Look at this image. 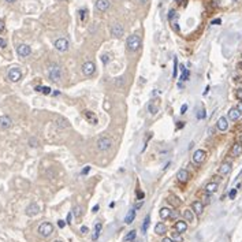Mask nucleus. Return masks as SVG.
<instances>
[{
    "instance_id": "60",
    "label": "nucleus",
    "mask_w": 242,
    "mask_h": 242,
    "mask_svg": "<svg viewBox=\"0 0 242 242\" xmlns=\"http://www.w3.org/2000/svg\"><path fill=\"white\" fill-rule=\"evenodd\" d=\"M55 242H62V241H59V240H58V241H55Z\"/></svg>"
},
{
    "instance_id": "20",
    "label": "nucleus",
    "mask_w": 242,
    "mask_h": 242,
    "mask_svg": "<svg viewBox=\"0 0 242 242\" xmlns=\"http://www.w3.org/2000/svg\"><path fill=\"white\" fill-rule=\"evenodd\" d=\"M134 219H135V209L133 208V209H130V211H129V213L126 215L125 223H126V224H131V223H133Z\"/></svg>"
},
{
    "instance_id": "14",
    "label": "nucleus",
    "mask_w": 242,
    "mask_h": 242,
    "mask_svg": "<svg viewBox=\"0 0 242 242\" xmlns=\"http://www.w3.org/2000/svg\"><path fill=\"white\" fill-rule=\"evenodd\" d=\"M191 211H193L196 215H201L204 212V204L201 203V201H194V203L191 204Z\"/></svg>"
},
{
    "instance_id": "39",
    "label": "nucleus",
    "mask_w": 242,
    "mask_h": 242,
    "mask_svg": "<svg viewBox=\"0 0 242 242\" xmlns=\"http://www.w3.org/2000/svg\"><path fill=\"white\" fill-rule=\"evenodd\" d=\"M235 196H237V189H233V190H231L230 193H228V197H230L231 200H233V198H235Z\"/></svg>"
},
{
    "instance_id": "46",
    "label": "nucleus",
    "mask_w": 242,
    "mask_h": 242,
    "mask_svg": "<svg viewBox=\"0 0 242 242\" xmlns=\"http://www.w3.org/2000/svg\"><path fill=\"white\" fill-rule=\"evenodd\" d=\"M137 197H138V200H142L144 198V193L142 191H137Z\"/></svg>"
},
{
    "instance_id": "12",
    "label": "nucleus",
    "mask_w": 242,
    "mask_h": 242,
    "mask_svg": "<svg viewBox=\"0 0 242 242\" xmlns=\"http://www.w3.org/2000/svg\"><path fill=\"white\" fill-rule=\"evenodd\" d=\"M12 126V119L7 117V115H3L0 117V127L2 129H10Z\"/></svg>"
},
{
    "instance_id": "6",
    "label": "nucleus",
    "mask_w": 242,
    "mask_h": 242,
    "mask_svg": "<svg viewBox=\"0 0 242 242\" xmlns=\"http://www.w3.org/2000/svg\"><path fill=\"white\" fill-rule=\"evenodd\" d=\"M96 71V66L93 62H86L84 63V66H82V73H84L85 75H88V77H90L92 74H95Z\"/></svg>"
},
{
    "instance_id": "18",
    "label": "nucleus",
    "mask_w": 242,
    "mask_h": 242,
    "mask_svg": "<svg viewBox=\"0 0 242 242\" xmlns=\"http://www.w3.org/2000/svg\"><path fill=\"white\" fill-rule=\"evenodd\" d=\"M242 153V144L241 142H237V144L233 145V148H231V155L233 156H240Z\"/></svg>"
},
{
    "instance_id": "10",
    "label": "nucleus",
    "mask_w": 242,
    "mask_h": 242,
    "mask_svg": "<svg viewBox=\"0 0 242 242\" xmlns=\"http://www.w3.org/2000/svg\"><path fill=\"white\" fill-rule=\"evenodd\" d=\"M177 178H178V181H179L181 183H185V182H187V181H189V178H190V174H189V171H187V170L182 168V170L178 171Z\"/></svg>"
},
{
    "instance_id": "45",
    "label": "nucleus",
    "mask_w": 242,
    "mask_h": 242,
    "mask_svg": "<svg viewBox=\"0 0 242 242\" xmlns=\"http://www.w3.org/2000/svg\"><path fill=\"white\" fill-rule=\"evenodd\" d=\"M186 109H187V105L183 104V105H182V108H181V114H185V112H186Z\"/></svg>"
},
{
    "instance_id": "38",
    "label": "nucleus",
    "mask_w": 242,
    "mask_h": 242,
    "mask_svg": "<svg viewBox=\"0 0 242 242\" xmlns=\"http://www.w3.org/2000/svg\"><path fill=\"white\" fill-rule=\"evenodd\" d=\"M88 231H89V228L86 227V226H82L81 228H79V233H81L82 235H85V234H88Z\"/></svg>"
},
{
    "instance_id": "53",
    "label": "nucleus",
    "mask_w": 242,
    "mask_h": 242,
    "mask_svg": "<svg viewBox=\"0 0 242 242\" xmlns=\"http://www.w3.org/2000/svg\"><path fill=\"white\" fill-rule=\"evenodd\" d=\"M92 211H93V212H95V213H96V212H97V211H99V205H95V207H93V209H92Z\"/></svg>"
},
{
    "instance_id": "48",
    "label": "nucleus",
    "mask_w": 242,
    "mask_h": 242,
    "mask_svg": "<svg viewBox=\"0 0 242 242\" xmlns=\"http://www.w3.org/2000/svg\"><path fill=\"white\" fill-rule=\"evenodd\" d=\"M220 19H213V21H212V25H220Z\"/></svg>"
},
{
    "instance_id": "56",
    "label": "nucleus",
    "mask_w": 242,
    "mask_h": 242,
    "mask_svg": "<svg viewBox=\"0 0 242 242\" xmlns=\"http://www.w3.org/2000/svg\"><path fill=\"white\" fill-rule=\"evenodd\" d=\"M140 2H141V3H147L148 0H140Z\"/></svg>"
},
{
    "instance_id": "50",
    "label": "nucleus",
    "mask_w": 242,
    "mask_h": 242,
    "mask_svg": "<svg viewBox=\"0 0 242 242\" xmlns=\"http://www.w3.org/2000/svg\"><path fill=\"white\" fill-rule=\"evenodd\" d=\"M237 109H238V111H240V112H242V100L240 101V104H238V107H237Z\"/></svg>"
},
{
    "instance_id": "35",
    "label": "nucleus",
    "mask_w": 242,
    "mask_h": 242,
    "mask_svg": "<svg viewBox=\"0 0 242 242\" xmlns=\"http://www.w3.org/2000/svg\"><path fill=\"white\" fill-rule=\"evenodd\" d=\"M175 16H177V12H175L174 10H171V11L168 12V21H172V19H174Z\"/></svg>"
},
{
    "instance_id": "16",
    "label": "nucleus",
    "mask_w": 242,
    "mask_h": 242,
    "mask_svg": "<svg viewBox=\"0 0 242 242\" xmlns=\"http://www.w3.org/2000/svg\"><path fill=\"white\" fill-rule=\"evenodd\" d=\"M175 230H177V233H185V231L187 230V224H186V222H183V220H178L177 223H175Z\"/></svg>"
},
{
    "instance_id": "52",
    "label": "nucleus",
    "mask_w": 242,
    "mask_h": 242,
    "mask_svg": "<svg viewBox=\"0 0 242 242\" xmlns=\"http://www.w3.org/2000/svg\"><path fill=\"white\" fill-rule=\"evenodd\" d=\"M141 207H142V203H138V204L134 207V209H138V208H141Z\"/></svg>"
},
{
    "instance_id": "27",
    "label": "nucleus",
    "mask_w": 242,
    "mask_h": 242,
    "mask_svg": "<svg viewBox=\"0 0 242 242\" xmlns=\"http://www.w3.org/2000/svg\"><path fill=\"white\" fill-rule=\"evenodd\" d=\"M135 237H137V233H135V230L130 231L129 234H126V235H125V242H130V241H133V240H135Z\"/></svg>"
},
{
    "instance_id": "54",
    "label": "nucleus",
    "mask_w": 242,
    "mask_h": 242,
    "mask_svg": "<svg viewBox=\"0 0 242 242\" xmlns=\"http://www.w3.org/2000/svg\"><path fill=\"white\" fill-rule=\"evenodd\" d=\"M42 86H36V92H41Z\"/></svg>"
},
{
    "instance_id": "41",
    "label": "nucleus",
    "mask_w": 242,
    "mask_h": 242,
    "mask_svg": "<svg viewBox=\"0 0 242 242\" xmlns=\"http://www.w3.org/2000/svg\"><path fill=\"white\" fill-rule=\"evenodd\" d=\"M108 60H109L108 55H103V56H101V62L104 63V64H107V63H108Z\"/></svg>"
},
{
    "instance_id": "5",
    "label": "nucleus",
    "mask_w": 242,
    "mask_h": 242,
    "mask_svg": "<svg viewBox=\"0 0 242 242\" xmlns=\"http://www.w3.org/2000/svg\"><path fill=\"white\" fill-rule=\"evenodd\" d=\"M8 78H10V81H11V82H18L19 79L22 78V73H21V70H19L18 67L10 68V71H8Z\"/></svg>"
},
{
    "instance_id": "49",
    "label": "nucleus",
    "mask_w": 242,
    "mask_h": 242,
    "mask_svg": "<svg viewBox=\"0 0 242 242\" xmlns=\"http://www.w3.org/2000/svg\"><path fill=\"white\" fill-rule=\"evenodd\" d=\"M58 226L60 227V228H63V227H64V222H63V220H59V222H58Z\"/></svg>"
},
{
    "instance_id": "59",
    "label": "nucleus",
    "mask_w": 242,
    "mask_h": 242,
    "mask_svg": "<svg viewBox=\"0 0 242 242\" xmlns=\"http://www.w3.org/2000/svg\"><path fill=\"white\" fill-rule=\"evenodd\" d=\"M177 2H178V3H181V2H182V0H177Z\"/></svg>"
},
{
    "instance_id": "24",
    "label": "nucleus",
    "mask_w": 242,
    "mask_h": 242,
    "mask_svg": "<svg viewBox=\"0 0 242 242\" xmlns=\"http://www.w3.org/2000/svg\"><path fill=\"white\" fill-rule=\"evenodd\" d=\"M148 111L151 112V115L157 114V104H156V101H155V100H151V101H149V104H148Z\"/></svg>"
},
{
    "instance_id": "23",
    "label": "nucleus",
    "mask_w": 242,
    "mask_h": 242,
    "mask_svg": "<svg viewBox=\"0 0 242 242\" xmlns=\"http://www.w3.org/2000/svg\"><path fill=\"white\" fill-rule=\"evenodd\" d=\"M241 112L238 111L237 108H231L230 111H228V119H231V121H237L238 118H240Z\"/></svg>"
},
{
    "instance_id": "26",
    "label": "nucleus",
    "mask_w": 242,
    "mask_h": 242,
    "mask_svg": "<svg viewBox=\"0 0 242 242\" xmlns=\"http://www.w3.org/2000/svg\"><path fill=\"white\" fill-rule=\"evenodd\" d=\"M170 215H171V209H170V208H161V209H160V218L161 219L170 218Z\"/></svg>"
},
{
    "instance_id": "8",
    "label": "nucleus",
    "mask_w": 242,
    "mask_h": 242,
    "mask_svg": "<svg viewBox=\"0 0 242 242\" xmlns=\"http://www.w3.org/2000/svg\"><path fill=\"white\" fill-rule=\"evenodd\" d=\"M54 45H55V48L58 49V51H60V52H64V51H67V49H68V41L66 38L56 40Z\"/></svg>"
},
{
    "instance_id": "3",
    "label": "nucleus",
    "mask_w": 242,
    "mask_h": 242,
    "mask_svg": "<svg viewBox=\"0 0 242 242\" xmlns=\"http://www.w3.org/2000/svg\"><path fill=\"white\" fill-rule=\"evenodd\" d=\"M141 45V38L138 37L137 34H131L130 37L127 38V48L130 49L131 52H135Z\"/></svg>"
},
{
    "instance_id": "17",
    "label": "nucleus",
    "mask_w": 242,
    "mask_h": 242,
    "mask_svg": "<svg viewBox=\"0 0 242 242\" xmlns=\"http://www.w3.org/2000/svg\"><path fill=\"white\" fill-rule=\"evenodd\" d=\"M218 129L220 131H226L227 129H228V122H227V119L224 118V117L219 118V121H218Z\"/></svg>"
},
{
    "instance_id": "51",
    "label": "nucleus",
    "mask_w": 242,
    "mask_h": 242,
    "mask_svg": "<svg viewBox=\"0 0 242 242\" xmlns=\"http://www.w3.org/2000/svg\"><path fill=\"white\" fill-rule=\"evenodd\" d=\"M74 213L77 215V216H79V208H78V207H75V208H74Z\"/></svg>"
},
{
    "instance_id": "4",
    "label": "nucleus",
    "mask_w": 242,
    "mask_h": 242,
    "mask_svg": "<svg viewBox=\"0 0 242 242\" xmlns=\"http://www.w3.org/2000/svg\"><path fill=\"white\" fill-rule=\"evenodd\" d=\"M112 147V140L109 137H101V138H99V141H97V148L100 149V151H108L109 148Z\"/></svg>"
},
{
    "instance_id": "31",
    "label": "nucleus",
    "mask_w": 242,
    "mask_h": 242,
    "mask_svg": "<svg viewBox=\"0 0 242 242\" xmlns=\"http://www.w3.org/2000/svg\"><path fill=\"white\" fill-rule=\"evenodd\" d=\"M149 224H151V216L148 215V216L144 219V224H142V233H147V230H148Z\"/></svg>"
},
{
    "instance_id": "32",
    "label": "nucleus",
    "mask_w": 242,
    "mask_h": 242,
    "mask_svg": "<svg viewBox=\"0 0 242 242\" xmlns=\"http://www.w3.org/2000/svg\"><path fill=\"white\" fill-rule=\"evenodd\" d=\"M171 240L172 242H183V238H182V235L179 233H172Z\"/></svg>"
},
{
    "instance_id": "11",
    "label": "nucleus",
    "mask_w": 242,
    "mask_h": 242,
    "mask_svg": "<svg viewBox=\"0 0 242 242\" xmlns=\"http://www.w3.org/2000/svg\"><path fill=\"white\" fill-rule=\"evenodd\" d=\"M123 32H125V29H123V26H122L121 24H114V25H112L111 33L115 36V37H122Z\"/></svg>"
},
{
    "instance_id": "28",
    "label": "nucleus",
    "mask_w": 242,
    "mask_h": 242,
    "mask_svg": "<svg viewBox=\"0 0 242 242\" xmlns=\"http://www.w3.org/2000/svg\"><path fill=\"white\" fill-rule=\"evenodd\" d=\"M101 227H103V224H101V223H97V224L95 226L93 240H97V238H99V235H100V233H101Z\"/></svg>"
},
{
    "instance_id": "40",
    "label": "nucleus",
    "mask_w": 242,
    "mask_h": 242,
    "mask_svg": "<svg viewBox=\"0 0 242 242\" xmlns=\"http://www.w3.org/2000/svg\"><path fill=\"white\" fill-rule=\"evenodd\" d=\"M6 47H7V42H6V40L0 37V48H6Z\"/></svg>"
},
{
    "instance_id": "19",
    "label": "nucleus",
    "mask_w": 242,
    "mask_h": 242,
    "mask_svg": "<svg viewBox=\"0 0 242 242\" xmlns=\"http://www.w3.org/2000/svg\"><path fill=\"white\" fill-rule=\"evenodd\" d=\"M231 168H233V167H231L230 163H223L220 165V168H219V174H220V175H227L228 172L231 171Z\"/></svg>"
},
{
    "instance_id": "9",
    "label": "nucleus",
    "mask_w": 242,
    "mask_h": 242,
    "mask_svg": "<svg viewBox=\"0 0 242 242\" xmlns=\"http://www.w3.org/2000/svg\"><path fill=\"white\" fill-rule=\"evenodd\" d=\"M16 52H18V55L19 56H22V58H26V56H29L32 54V49L29 45H26V44H21V45H18V48H16Z\"/></svg>"
},
{
    "instance_id": "22",
    "label": "nucleus",
    "mask_w": 242,
    "mask_h": 242,
    "mask_svg": "<svg viewBox=\"0 0 242 242\" xmlns=\"http://www.w3.org/2000/svg\"><path fill=\"white\" fill-rule=\"evenodd\" d=\"M155 231H156V234H159V235H164L167 233V227H165L164 223H157L156 227H155Z\"/></svg>"
},
{
    "instance_id": "58",
    "label": "nucleus",
    "mask_w": 242,
    "mask_h": 242,
    "mask_svg": "<svg viewBox=\"0 0 242 242\" xmlns=\"http://www.w3.org/2000/svg\"><path fill=\"white\" fill-rule=\"evenodd\" d=\"M240 67H241V68H242V62H241V63H240Z\"/></svg>"
},
{
    "instance_id": "21",
    "label": "nucleus",
    "mask_w": 242,
    "mask_h": 242,
    "mask_svg": "<svg viewBox=\"0 0 242 242\" xmlns=\"http://www.w3.org/2000/svg\"><path fill=\"white\" fill-rule=\"evenodd\" d=\"M216 190H218V183H216V182H209V183H207V186H205V191H207L208 194L215 193Z\"/></svg>"
},
{
    "instance_id": "57",
    "label": "nucleus",
    "mask_w": 242,
    "mask_h": 242,
    "mask_svg": "<svg viewBox=\"0 0 242 242\" xmlns=\"http://www.w3.org/2000/svg\"><path fill=\"white\" fill-rule=\"evenodd\" d=\"M7 2H8V3H14L15 0H7Z\"/></svg>"
},
{
    "instance_id": "7",
    "label": "nucleus",
    "mask_w": 242,
    "mask_h": 242,
    "mask_svg": "<svg viewBox=\"0 0 242 242\" xmlns=\"http://www.w3.org/2000/svg\"><path fill=\"white\" fill-rule=\"evenodd\" d=\"M205 156H207V152L204 149H197L193 153V161L197 164H201L205 160Z\"/></svg>"
},
{
    "instance_id": "34",
    "label": "nucleus",
    "mask_w": 242,
    "mask_h": 242,
    "mask_svg": "<svg viewBox=\"0 0 242 242\" xmlns=\"http://www.w3.org/2000/svg\"><path fill=\"white\" fill-rule=\"evenodd\" d=\"M79 18H81V21H85L86 19V10L85 8L79 10Z\"/></svg>"
},
{
    "instance_id": "33",
    "label": "nucleus",
    "mask_w": 242,
    "mask_h": 242,
    "mask_svg": "<svg viewBox=\"0 0 242 242\" xmlns=\"http://www.w3.org/2000/svg\"><path fill=\"white\" fill-rule=\"evenodd\" d=\"M177 71H178V60H177V58L174 59V73H172V77H177Z\"/></svg>"
},
{
    "instance_id": "42",
    "label": "nucleus",
    "mask_w": 242,
    "mask_h": 242,
    "mask_svg": "<svg viewBox=\"0 0 242 242\" xmlns=\"http://www.w3.org/2000/svg\"><path fill=\"white\" fill-rule=\"evenodd\" d=\"M197 118H198V119H203V118H205V111H204V109H201V111L198 112Z\"/></svg>"
},
{
    "instance_id": "1",
    "label": "nucleus",
    "mask_w": 242,
    "mask_h": 242,
    "mask_svg": "<svg viewBox=\"0 0 242 242\" xmlns=\"http://www.w3.org/2000/svg\"><path fill=\"white\" fill-rule=\"evenodd\" d=\"M48 77L52 82H59L62 79V68L59 64L52 63L48 66Z\"/></svg>"
},
{
    "instance_id": "29",
    "label": "nucleus",
    "mask_w": 242,
    "mask_h": 242,
    "mask_svg": "<svg viewBox=\"0 0 242 242\" xmlns=\"http://www.w3.org/2000/svg\"><path fill=\"white\" fill-rule=\"evenodd\" d=\"M85 117L89 119V121L92 122V123H97V118H96V115L93 114V112H90V111H86L85 112Z\"/></svg>"
},
{
    "instance_id": "30",
    "label": "nucleus",
    "mask_w": 242,
    "mask_h": 242,
    "mask_svg": "<svg viewBox=\"0 0 242 242\" xmlns=\"http://www.w3.org/2000/svg\"><path fill=\"white\" fill-rule=\"evenodd\" d=\"M181 70H182V75H181V81H186V79H189V70H186L185 68V66H181Z\"/></svg>"
},
{
    "instance_id": "43",
    "label": "nucleus",
    "mask_w": 242,
    "mask_h": 242,
    "mask_svg": "<svg viewBox=\"0 0 242 242\" xmlns=\"http://www.w3.org/2000/svg\"><path fill=\"white\" fill-rule=\"evenodd\" d=\"M3 30H4V21L0 19V33H3Z\"/></svg>"
},
{
    "instance_id": "36",
    "label": "nucleus",
    "mask_w": 242,
    "mask_h": 242,
    "mask_svg": "<svg viewBox=\"0 0 242 242\" xmlns=\"http://www.w3.org/2000/svg\"><path fill=\"white\" fill-rule=\"evenodd\" d=\"M235 96H237L238 100H242V88L237 89V92H235Z\"/></svg>"
},
{
    "instance_id": "55",
    "label": "nucleus",
    "mask_w": 242,
    "mask_h": 242,
    "mask_svg": "<svg viewBox=\"0 0 242 242\" xmlns=\"http://www.w3.org/2000/svg\"><path fill=\"white\" fill-rule=\"evenodd\" d=\"M163 242H172V240H171V238H164Z\"/></svg>"
},
{
    "instance_id": "2",
    "label": "nucleus",
    "mask_w": 242,
    "mask_h": 242,
    "mask_svg": "<svg viewBox=\"0 0 242 242\" xmlns=\"http://www.w3.org/2000/svg\"><path fill=\"white\" fill-rule=\"evenodd\" d=\"M52 233H54V226H52L51 223H48V222H44V223L40 224L38 234L41 235V237L48 238V237H51V235H52Z\"/></svg>"
},
{
    "instance_id": "13",
    "label": "nucleus",
    "mask_w": 242,
    "mask_h": 242,
    "mask_svg": "<svg viewBox=\"0 0 242 242\" xmlns=\"http://www.w3.org/2000/svg\"><path fill=\"white\" fill-rule=\"evenodd\" d=\"M38 212H40V207L36 203L30 204L26 208V215H28V216H36V215H38Z\"/></svg>"
},
{
    "instance_id": "37",
    "label": "nucleus",
    "mask_w": 242,
    "mask_h": 242,
    "mask_svg": "<svg viewBox=\"0 0 242 242\" xmlns=\"http://www.w3.org/2000/svg\"><path fill=\"white\" fill-rule=\"evenodd\" d=\"M41 92H42L44 95H49V93H51V88H48V86H42Z\"/></svg>"
},
{
    "instance_id": "47",
    "label": "nucleus",
    "mask_w": 242,
    "mask_h": 242,
    "mask_svg": "<svg viewBox=\"0 0 242 242\" xmlns=\"http://www.w3.org/2000/svg\"><path fill=\"white\" fill-rule=\"evenodd\" d=\"M71 218H73V215H71V213H68V215H67V219H66V222H67L68 224L71 223Z\"/></svg>"
},
{
    "instance_id": "44",
    "label": "nucleus",
    "mask_w": 242,
    "mask_h": 242,
    "mask_svg": "<svg viewBox=\"0 0 242 242\" xmlns=\"http://www.w3.org/2000/svg\"><path fill=\"white\" fill-rule=\"evenodd\" d=\"M89 171H90V167H85L84 170H82V172H81V174H82V175H86Z\"/></svg>"
},
{
    "instance_id": "15",
    "label": "nucleus",
    "mask_w": 242,
    "mask_h": 242,
    "mask_svg": "<svg viewBox=\"0 0 242 242\" xmlns=\"http://www.w3.org/2000/svg\"><path fill=\"white\" fill-rule=\"evenodd\" d=\"M96 7H97L99 11H107L109 8V0H97L96 2Z\"/></svg>"
},
{
    "instance_id": "25",
    "label": "nucleus",
    "mask_w": 242,
    "mask_h": 242,
    "mask_svg": "<svg viewBox=\"0 0 242 242\" xmlns=\"http://www.w3.org/2000/svg\"><path fill=\"white\" fill-rule=\"evenodd\" d=\"M183 218H185V220H187V222H193L194 220L193 211H191V209H186V211L183 212Z\"/></svg>"
}]
</instances>
